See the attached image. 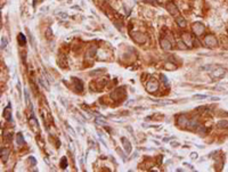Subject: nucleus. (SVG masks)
I'll use <instances>...</instances> for the list:
<instances>
[{"instance_id": "obj_1", "label": "nucleus", "mask_w": 228, "mask_h": 172, "mask_svg": "<svg viewBox=\"0 0 228 172\" xmlns=\"http://www.w3.org/2000/svg\"><path fill=\"white\" fill-rule=\"evenodd\" d=\"M225 73H226V71H225L224 67H221V66H213L212 70L210 71V76L212 79H220V77L224 76Z\"/></svg>"}, {"instance_id": "obj_2", "label": "nucleus", "mask_w": 228, "mask_h": 172, "mask_svg": "<svg viewBox=\"0 0 228 172\" xmlns=\"http://www.w3.org/2000/svg\"><path fill=\"white\" fill-rule=\"evenodd\" d=\"M181 40H182V42L186 45L187 48H193L194 39L190 33H188V32H182V33H181Z\"/></svg>"}, {"instance_id": "obj_3", "label": "nucleus", "mask_w": 228, "mask_h": 172, "mask_svg": "<svg viewBox=\"0 0 228 172\" xmlns=\"http://www.w3.org/2000/svg\"><path fill=\"white\" fill-rule=\"evenodd\" d=\"M204 43L209 48H215L218 46V40L215 39V37L213 34H208L204 38Z\"/></svg>"}, {"instance_id": "obj_4", "label": "nucleus", "mask_w": 228, "mask_h": 172, "mask_svg": "<svg viewBox=\"0 0 228 172\" xmlns=\"http://www.w3.org/2000/svg\"><path fill=\"white\" fill-rule=\"evenodd\" d=\"M192 30H193V33L195 35H201L204 33L205 31V26L203 25L202 23H194L193 26H192Z\"/></svg>"}, {"instance_id": "obj_5", "label": "nucleus", "mask_w": 228, "mask_h": 172, "mask_svg": "<svg viewBox=\"0 0 228 172\" xmlns=\"http://www.w3.org/2000/svg\"><path fill=\"white\" fill-rule=\"evenodd\" d=\"M147 91L148 92H151V94H153V92H155V91L159 89V82L156 81L155 79H153L152 77L150 81L147 82Z\"/></svg>"}, {"instance_id": "obj_6", "label": "nucleus", "mask_w": 228, "mask_h": 172, "mask_svg": "<svg viewBox=\"0 0 228 172\" xmlns=\"http://www.w3.org/2000/svg\"><path fill=\"white\" fill-rule=\"evenodd\" d=\"M131 37H132V39L137 43H145L146 42V40H147L146 35L140 33V32H133L132 34H131Z\"/></svg>"}, {"instance_id": "obj_7", "label": "nucleus", "mask_w": 228, "mask_h": 172, "mask_svg": "<svg viewBox=\"0 0 228 172\" xmlns=\"http://www.w3.org/2000/svg\"><path fill=\"white\" fill-rule=\"evenodd\" d=\"M167 9H168L169 14H170L171 16H175V17L179 16V10H178L177 6L173 4V2H168V4H167Z\"/></svg>"}, {"instance_id": "obj_8", "label": "nucleus", "mask_w": 228, "mask_h": 172, "mask_svg": "<svg viewBox=\"0 0 228 172\" xmlns=\"http://www.w3.org/2000/svg\"><path fill=\"white\" fill-rule=\"evenodd\" d=\"M123 96H124V90H123L122 88H117V89H115V90L111 94L112 99H115V100H120Z\"/></svg>"}, {"instance_id": "obj_9", "label": "nucleus", "mask_w": 228, "mask_h": 172, "mask_svg": "<svg viewBox=\"0 0 228 172\" xmlns=\"http://www.w3.org/2000/svg\"><path fill=\"white\" fill-rule=\"evenodd\" d=\"M188 123H189V120H188L185 115L178 116V119H177V124L179 125V127H181V128H187Z\"/></svg>"}, {"instance_id": "obj_10", "label": "nucleus", "mask_w": 228, "mask_h": 172, "mask_svg": "<svg viewBox=\"0 0 228 172\" xmlns=\"http://www.w3.org/2000/svg\"><path fill=\"white\" fill-rule=\"evenodd\" d=\"M160 45H161V48H162L163 50H165V51H169V50L172 49V45L169 39H162V40L160 41Z\"/></svg>"}, {"instance_id": "obj_11", "label": "nucleus", "mask_w": 228, "mask_h": 172, "mask_svg": "<svg viewBox=\"0 0 228 172\" xmlns=\"http://www.w3.org/2000/svg\"><path fill=\"white\" fill-rule=\"evenodd\" d=\"M121 141H122V145H123L124 152L127 153V154H130V153H131V142H130L125 137H122Z\"/></svg>"}, {"instance_id": "obj_12", "label": "nucleus", "mask_w": 228, "mask_h": 172, "mask_svg": "<svg viewBox=\"0 0 228 172\" xmlns=\"http://www.w3.org/2000/svg\"><path fill=\"white\" fill-rule=\"evenodd\" d=\"M4 117L7 121L12 120V106H10V104H8L6 106V108L4 109Z\"/></svg>"}, {"instance_id": "obj_13", "label": "nucleus", "mask_w": 228, "mask_h": 172, "mask_svg": "<svg viewBox=\"0 0 228 172\" xmlns=\"http://www.w3.org/2000/svg\"><path fill=\"white\" fill-rule=\"evenodd\" d=\"M73 82H74V87L77 88V90L80 92V91L83 90V82L80 80V79H77V77H73Z\"/></svg>"}, {"instance_id": "obj_14", "label": "nucleus", "mask_w": 228, "mask_h": 172, "mask_svg": "<svg viewBox=\"0 0 228 172\" xmlns=\"http://www.w3.org/2000/svg\"><path fill=\"white\" fill-rule=\"evenodd\" d=\"M8 157H9V151L7 148H1V161H2V163H6L8 161Z\"/></svg>"}, {"instance_id": "obj_15", "label": "nucleus", "mask_w": 228, "mask_h": 172, "mask_svg": "<svg viewBox=\"0 0 228 172\" xmlns=\"http://www.w3.org/2000/svg\"><path fill=\"white\" fill-rule=\"evenodd\" d=\"M200 127L197 123V121L195 120V119H193V120H189V123H188V125H187V129L188 130H196Z\"/></svg>"}, {"instance_id": "obj_16", "label": "nucleus", "mask_w": 228, "mask_h": 172, "mask_svg": "<svg viewBox=\"0 0 228 172\" xmlns=\"http://www.w3.org/2000/svg\"><path fill=\"white\" fill-rule=\"evenodd\" d=\"M176 23L180 26V27H185L186 24H187L186 19L182 17V16H177V17H176Z\"/></svg>"}, {"instance_id": "obj_17", "label": "nucleus", "mask_w": 228, "mask_h": 172, "mask_svg": "<svg viewBox=\"0 0 228 172\" xmlns=\"http://www.w3.org/2000/svg\"><path fill=\"white\" fill-rule=\"evenodd\" d=\"M17 41H18V43H20V46H25L26 45V37L23 34V33H18Z\"/></svg>"}, {"instance_id": "obj_18", "label": "nucleus", "mask_w": 228, "mask_h": 172, "mask_svg": "<svg viewBox=\"0 0 228 172\" xmlns=\"http://www.w3.org/2000/svg\"><path fill=\"white\" fill-rule=\"evenodd\" d=\"M218 128L220 129H227L228 128V121L227 120H221L218 122Z\"/></svg>"}, {"instance_id": "obj_19", "label": "nucleus", "mask_w": 228, "mask_h": 172, "mask_svg": "<svg viewBox=\"0 0 228 172\" xmlns=\"http://www.w3.org/2000/svg\"><path fill=\"white\" fill-rule=\"evenodd\" d=\"M96 47H91L88 51H87V57H94L96 55Z\"/></svg>"}, {"instance_id": "obj_20", "label": "nucleus", "mask_w": 228, "mask_h": 172, "mask_svg": "<svg viewBox=\"0 0 228 172\" xmlns=\"http://www.w3.org/2000/svg\"><path fill=\"white\" fill-rule=\"evenodd\" d=\"M156 104L159 105H170V104H173L175 102L173 100H154Z\"/></svg>"}, {"instance_id": "obj_21", "label": "nucleus", "mask_w": 228, "mask_h": 172, "mask_svg": "<svg viewBox=\"0 0 228 172\" xmlns=\"http://www.w3.org/2000/svg\"><path fill=\"white\" fill-rule=\"evenodd\" d=\"M95 122H96V123H97L98 125H106V122H105V120H104L103 117H100V116L96 117Z\"/></svg>"}, {"instance_id": "obj_22", "label": "nucleus", "mask_w": 228, "mask_h": 172, "mask_svg": "<svg viewBox=\"0 0 228 172\" xmlns=\"http://www.w3.org/2000/svg\"><path fill=\"white\" fill-rule=\"evenodd\" d=\"M39 82H40V84H42V86L45 87L46 89H49V84L47 83V81H46V79H45L43 76H41L40 79H39Z\"/></svg>"}, {"instance_id": "obj_23", "label": "nucleus", "mask_w": 228, "mask_h": 172, "mask_svg": "<svg viewBox=\"0 0 228 172\" xmlns=\"http://www.w3.org/2000/svg\"><path fill=\"white\" fill-rule=\"evenodd\" d=\"M60 168L62 169H66L67 168V159H66V157H62V159H60Z\"/></svg>"}, {"instance_id": "obj_24", "label": "nucleus", "mask_w": 228, "mask_h": 172, "mask_svg": "<svg viewBox=\"0 0 228 172\" xmlns=\"http://www.w3.org/2000/svg\"><path fill=\"white\" fill-rule=\"evenodd\" d=\"M16 141H17L18 145H22V144H24V138H23L22 134H17V136H16Z\"/></svg>"}, {"instance_id": "obj_25", "label": "nucleus", "mask_w": 228, "mask_h": 172, "mask_svg": "<svg viewBox=\"0 0 228 172\" xmlns=\"http://www.w3.org/2000/svg\"><path fill=\"white\" fill-rule=\"evenodd\" d=\"M30 124H31V127H33V128H38V122H37V120H35V117L34 116H32L30 119Z\"/></svg>"}, {"instance_id": "obj_26", "label": "nucleus", "mask_w": 228, "mask_h": 172, "mask_svg": "<svg viewBox=\"0 0 228 172\" xmlns=\"http://www.w3.org/2000/svg\"><path fill=\"white\" fill-rule=\"evenodd\" d=\"M24 95H25V102H26V105L30 107V96H29V92H27V90H24Z\"/></svg>"}, {"instance_id": "obj_27", "label": "nucleus", "mask_w": 228, "mask_h": 172, "mask_svg": "<svg viewBox=\"0 0 228 172\" xmlns=\"http://www.w3.org/2000/svg\"><path fill=\"white\" fill-rule=\"evenodd\" d=\"M6 47H7V39L2 37L1 38V50H4Z\"/></svg>"}, {"instance_id": "obj_28", "label": "nucleus", "mask_w": 228, "mask_h": 172, "mask_svg": "<svg viewBox=\"0 0 228 172\" xmlns=\"http://www.w3.org/2000/svg\"><path fill=\"white\" fill-rule=\"evenodd\" d=\"M104 71H105V70H104V69H98V70H97V71H91V72H90V73H89V74H90V75H96V74L104 73Z\"/></svg>"}, {"instance_id": "obj_29", "label": "nucleus", "mask_w": 228, "mask_h": 172, "mask_svg": "<svg viewBox=\"0 0 228 172\" xmlns=\"http://www.w3.org/2000/svg\"><path fill=\"white\" fill-rule=\"evenodd\" d=\"M196 131H197L198 134H205V132H207V129H205L204 127H198L197 129H196Z\"/></svg>"}, {"instance_id": "obj_30", "label": "nucleus", "mask_w": 228, "mask_h": 172, "mask_svg": "<svg viewBox=\"0 0 228 172\" xmlns=\"http://www.w3.org/2000/svg\"><path fill=\"white\" fill-rule=\"evenodd\" d=\"M66 129H67V131H70V134H71V136H72V137H75V131H74V130L72 129L70 125H66Z\"/></svg>"}, {"instance_id": "obj_31", "label": "nucleus", "mask_w": 228, "mask_h": 172, "mask_svg": "<svg viewBox=\"0 0 228 172\" xmlns=\"http://www.w3.org/2000/svg\"><path fill=\"white\" fill-rule=\"evenodd\" d=\"M58 65H59L60 67H66V66H67V64H66V60H65V59L58 60Z\"/></svg>"}, {"instance_id": "obj_32", "label": "nucleus", "mask_w": 228, "mask_h": 172, "mask_svg": "<svg viewBox=\"0 0 228 172\" xmlns=\"http://www.w3.org/2000/svg\"><path fill=\"white\" fill-rule=\"evenodd\" d=\"M145 2H147V4H151V5H154V6H157V5H159V1H157V0H145Z\"/></svg>"}, {"instance_id": "obj_33", "label": "nucleus", "mask_w": 228, "mask_h": 172, "mask_svg": "<svg viewBox=\"0 0 228 172\" xmlns=\"http://www.w3.org/2000/svg\"><path fill=\"white\" fill-rule=\"evenodd\" d=\"M165 67H167V69H170L172 71V70H176V65L171 64V63H167V64H165Z\"/></svg>"}, {"instance_id": "obj_34", "label": "nucleus", "mask_w": 228, "mask_h": 172, "mask_svg": "<svg viewBox=\"0 0 228 172\" xmlns=\"http://www.w3.org/2000/svg\"><path fill=\"white\" fill-rule=\"evenodd\" d=\"M208 98L207 95H195L194 96V99H205Z\"/></svg>"}, {"instance_id": "obj_35", "label": "nucleus", "mask_w": 228, "mask_h": 172, "mask_svg": "<svg viewBox=\"0 0 228 172\" xmlns=\"http://www.w3.org/2000/svg\"><path fill=\"white\" fill-rule=\"evenodd\" d=\"M161 77H162V81L164 82V84H165V86H169V81L167 80V77L164 76V75H161Z\"/></svg>"}, {"instance_id": "obj_36", "label": "nucleus", "mask_w": 228, "mask_h": 172, "mask_svg": "<svg viewBox=\"0 0 228 172\" xmlns=\"http://www.w3.org/2000/svg\"><path fill=\"white\" fill-rule=\"evenodd\" d=\"M12 137H13V134H8L7 136H6V137H5V139H6V140L9 142L10 140H12Z\"/></svg>"}, {"instance_id": "obj_37", "label": "nucleus", "mask_w": 228, "mask_h": 172, "mask_svg": "<svg viewBox=\"0 0 228 172\" xmlns=\"http://www.w3.org/2000/svg\"><path fill=\"white\" fill-rule=\"evenodd\" d=\"M58 16H59V17H62V18H66V17H67V14H66V13H60Z\"/></svg>"}, {"instance_id": "obj_38", "label": "nucleus", "mask_w": 228, "mask_h": 172, "mask_svg": "<svg viewBox=\"0 0 228 172\" xmlns=\"http://www.w3.org/2000/svg\"><path fill=\"white\" fill-rule=\"evenodd\" d=\"M190 157H192V159H197V153H192V154H190Z\"/></svg>"}, {"instance_id": "obj_39", "label": "nucleus", "mask_w": 228, "mask_h": 172, "mask_svg": "<svg viewBox=\"0 0 228 172\" xmlns=\"http://www.w3.org/2000/svg\"><path fill=\"white\" fill-rule=\"evenodd\" d=\"M30 161H31V163L33 164V165H35V163H37V162H35V159H34V157H30Z\"/></svg>"}, {"instance_id": "obj_40", "label": "nucleus", "mask_w": 228, "mask_h": 172, "mask_svg": "<svg viewBox=\"0 0 228 172\" xmlns=\"http://www.w3.org/2000/svg\"><path fill=\"white\" fill-rule=\"evenodd\" d=\"M37 5V0H34V2H33V6H35Z\"/></svg>"}, {"instance_id": "obj_41", "label": "nucleus", "mask_w": 228, "mask_h": 172, "mask_svg": "<svg viewBox=\"0 0 228 172\" xmlns=\"http://www.w3.org/2000/svg\"><path fill=\"white\" fill-rule=\"evenodd\" d=\"M192 1H195V0H192Z\"/></svg>"}]
</instances>
